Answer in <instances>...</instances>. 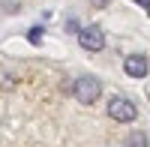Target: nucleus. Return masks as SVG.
Listing matches in <instances>:
<instances>
[{
	"instance_id": "nucleus-1",
	"label": "nucleus",
	"mask_w": 150,
	"mask_h": 147,
	"mask_svg": "<svg viewBox=\"0 0 150 147\" xmlns=\"http://www.w3.org/2000/svg\"><path fill=\"white\" fill-rule=\"evenodd\" d=\"M72 93L81 105H93L99 99V93H102V84H99L96 75H78L75 84H72Z\"/></svg>"
},
{
	"instance_id": "nucleus-2",
	"label": "nucleus",
	"mask_w": 150,
	"mask_h": 147,
	"mask_svg": "<svg viewBox=\"0 0 150 147\" xmlns=\"http://www.w3.org/2000/svg\"><path fill=\"white\" fill-rule=\"evenodd\" d=\"M108 114H111V120H117V123H132V120L138 117V108H135V102H129L126 96H114V99L108 102Z\"/></svg>"
},
{
	"instance_id": "nucleus-3",
	"label": "nucleus",
	"mask_w": 150,
	"mask_h": 147,
	"mask_svg": "<svg viewBox=\"0 0 150 147\" xmlns=\"http://www.w3.org/2000/svg\"><path fill=\"white\" fill-rule=\"evenodd\" d=\"M78 42H81L84 51H102V48H105V33H102V27L90 24V27L78 30Z\"/></svg>"
},
{
	"instance_id": "nucleus-4",
	"label": "nucleus",
	"mask_w": 150,
	"mask_h": 147,
	"mask_svg": "<svg viewBox=\"0 0 150 147\" xmlns=\"http://www.w3.org/2000/svg\"><path fill=\"white\" fill-rule=\"evenodd\" d=\"M123 69H126L129 78H144L147 72H150V63H147L144 54H129L126 60H123Z\"/></svg>"
},
{
	"instance_id": "nucleus-5",
	"label": "nucleus",
	"mask_w": 150,
	"mask_h": 147,
	"mask_svg": "<svg viewBox=\"0 0 150 147\" xmlns=\"http://www.w3.org/2000/svg\"><path fill=\"white\" fill-rule=\"evenodd\" d=\"M126 147H147V135H144V132H132V135H126Z\"/></svg>"
},
{
	"instance_id": "nucleus-6",
	"label": "nucleus",
	"mask_w": 150,
	"mask_h": 147,
	"mask_svg": "<svg viewBox=\"0 0 150 147\" xmlns=\"http://www.w3.org/2000/svg\"><path fill=\"white\" fill-rule=\"evenodd\" d=\"M27 39H30L33 45H39V42H42V27H33V30H27Z\"/></svg>"
},
{
	"instance_id": "nucleus-7",
	"label": "nucleus",
	"mask_w": 150,
	"mask_h": 147,
	"mask_svg": "<svg viewBox=\"0 0 150 147\" xmlns=\"http://www.w3.org/2000/svg\"><path fill=\"white\" fill-rule=\"evenodd\" d=\"M0 84H6V87H12V84H15V78H12V75H6V72H0Z\"/></svg>"
},
{
	"instance_id": "nucleus-8",
	"label": "nucleus",
	"mask_w": 150,
	"mask_h": 147,
	"mask_svg": "<svg viewBox=\"0 0 150 147\" xmlns=\"http://www.w3.org/2000/svg\"><path fill=\"white\" fill-rule=\"evenodd\" d=\"M0 6H6L9 12H15V9H18V0H6V3H0Z\"/></svg>"
},
{
	"instance_id": "nucleus-9",
	"label": "nucleus",
	"mask_w": 150,
	"mask_h": 147,
	"mask_svg": "<svg viewBox=\"0 0 150 147\" xmlns=\"http://www.w3.org/2000/svg\"><path fill=\"white\" fill-rule=\"evenodd\" d=\"M90 3H93V6L99 9V6H108V3H111V0H90Z\"/></svg>"
},
{
	"instance_id": "nucleus-10",
	"label": "nucleus",
	"mask_w": 150,
	"mask_h": 147,
	"mask_svg": "<svg viewBox=\"0 0 150 147\" xmlns=\"http://www.w3.org/2000/svg\"><path fill=\"white\" fill-rule=\"evenodd\" d=\"M135 3H138L141 9H147V12H150V0H135Z\"/></svg>"
}]
</instances>
